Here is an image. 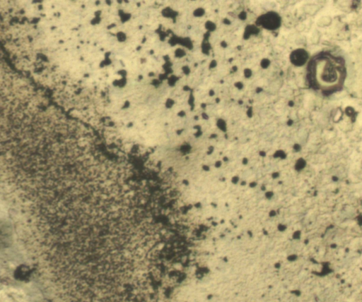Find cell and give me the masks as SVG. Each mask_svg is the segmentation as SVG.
I'll return each mask as SVG.
<instances>
[{
  "instance_id": "cell-1",
  "label": "cell",
  "mask_w": 362,
  "mask_h": 302,
  "mask_svg": "<svg viewBox=\"0 0 362 302\" xmlns=\"http://www.w3.org/2000/svg\"><path fill=\"white\" fill-rule=\"evenodd\" d=\"M346 75L343 58L328 52L312 57L307 66V80L314 90L329 95L340 90Z\"/></svg>"
},
{
  "instance_id": "cell-2",
  "label": "cell",
  "mask_w": 362,
  "mask_h": 302,
  "mask_svg": "<svg viewBox=\"0 0 362 302\" xmlns=\"http://www.w3.org/2000/svg\"><path fill=\"white\" fill-rule=\"evenodd\" d=\"M281 23L279 16L274 12H269L261 16L258 20L257 23L264 28L269 30L276 29Z\"/></svg>"
},
{
  "instance_id": "cell-3",
  "label": "cell",
  "mask_w": 362,
  "mask_h": 302,
  "mask_svg": "<svg viewBox=\"0 0 362 302\" xmlns=\"http://www.w3.org/2000/svg\"><path fill=\"white\" fill-rule=\"evenodd\" d=\"M308 59V52L303 49L294 50L290 56L291 61L296 66H303Z\"/></svg>"
}]
</instances>
